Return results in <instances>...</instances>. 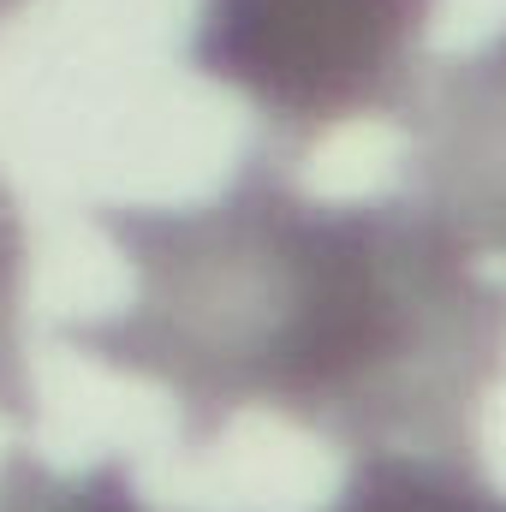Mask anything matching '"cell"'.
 I'll return each instance as SVG.
<instances>
[{"label": "cell", "instance_id": "obj_1", "mask_svg": "<svg viewBox=\"0 0 506 512\" xmlns=\"http://www.w3.org/2000/svg\"><path fill=\"white\" fill-rule=\"evenodd\" d=\"M131 256L126 310L66 322V346L161 382L185 441L233 411H286L352 453L447 435L495 382L501 292L477 268L495 239L435 203H316L245 161L179 209H102Z\"/></svg>", "mask_w": 506, "mask_h": 512}, {"label": "cell", "instance_id": "obj_2", "mask_svg": "<svg viewBox=\"0 0 506 512\" xmlns=\"http://www.w3.org/2000/svg\"><path fill=\"white\" fill-rule=\"evenodd\" d=\"M435 0H203L191 66L286 137H316L411 96Z\"/></svg>", "mask_w": 506, "mask_h": 512}, {"label": "cell", "instance_id": "obj_3", "mask_svg": "<svg viewBox=\"0 0 506 512\" xmlns=\"http://www.w3.org/2000/svg\"><path fill=\"white\" fill-rule=\"evenodd\" d=\"M328 512H501V495L465 453L364 447Z\"/></svg>", "mask_w": 506, "mask_h": 512}, {"label": "cell", "instance_id": "obj_4", "mask_svg": "<svg viewBox=\"0 0 506 512\" xmlns=\"http://www.w3.org/2000/svg\"><path fill=\"white\" fill-rule=\"evenodd\" d=\"M0 512H155L137 495L126 459H96L84 471H54L36 453H6L0 465Z\"/></svg>", "mask_w": 506, "mask_h": 512}, {"label": "cell", "instance_id": "obj_5", "mask_svg": "<svg viewBox=\"0 0 506 512\" xmlns=\"http://www.w3.org/2000/svg\"><path fill=\"white\" fill-rule=\"evenodd\" d=\"M18 286H24V227L0 185V411H24L30 382L18 364Z\"/></svg>", "mask_w": 506, "mask_h": 512}, {"label": "cell", "instance_id": "obj_6", "mask_svg": "<svg viewBox=\"0 0 506 512\" xmlns=\"http://www.w3.org/2000/svg\"><path fill=\"white\" fill-rule=\"evenodd\" d=\"M12 6H18V0H0V18H6V12H12Z\"/></svg>", "mask_w": 506, "mask_h": 512}]
</instances>
